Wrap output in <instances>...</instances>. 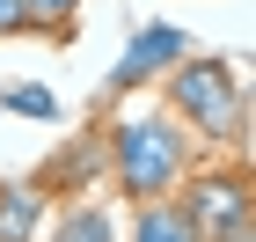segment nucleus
I'll return each instance as SVG.
<instances>
[{"mask_svg": "<svg viewBox=\"0 0 256 242\" xmlns=\"http://www.w3.org/2000/svg\"><path fill=\"white\" fill-rule=\"evenodd\" d=\"M102 161H110V176H118V191L132 205H154V198H168V191L190 176V140H183L176 118L139 110V118H118V125H110Z\"/></svg>", "mask_w": 256, "mask_h": 242, "instance_id": "obj_1", "label": "nucleus"}, {"mask_svg": "<svg viewBox=\"0 0 256 242\" xmlns=\"http://www.w3.org/2000/svg\"><path fill=\"white\" fill-rule=\"evenodd\" d=\"M168 118L190 140L249 147V88L227 59H183V66H168Z\"/></svg>", "mask_w": 256, "mask_h": 242, "instance_id": "obj_2", "label": "nucleus"}, {"mask_svg": "<svg viewBox=\"0 0 256 242\" xmlns=\"http://www.w3.org/2000/svg\"><path fill=\"white\" fill-rule=\"evenodd\" d=\"M176 205H183V220H190L198 242H227V235H242V227H256V220H249V169H242V161H227V169H198L190 191H183Z\"/></svg>", "mask_w": 256, "mask_h": 242, "instance_id": "obj_3", "label": "nucleus"}, {"mask_svg": "<svg viewBox=\"0 0 256 242\" xmlns=\"http://www.w3.org/2000/svg\"><path fill=\"white\" fill-rule=\"evenodd\" d=\"M190 59V37L183 30H168V22H154V30H132V44L118 52V66H110V96H132V88H146V81H161L168 66Z\"/></svg>", "mask_w": 256, "mask_h": 242, "instance_id": "obj_4", "label": "nucleus"}, {"mask_svg": "<svg viewBox=\"0 0 256 242\" xmlns=\"http://www.w3.org/2000/svg\"><path fill=\"white\" fill-rule=\"evenodd\" d=\"M37 227H44V191L0 183V242H37Z\"/></svg>", "mask_w": 256, "mask_h": 242, "instance_id": "obj_5", "label": "nucleus"}, {"mask_svg": "<svg viewBox=\"0 0 256 242\" xmlns=\"http://www.w3.org/2000/svg\"><path fill=\"white\" fill-rule=\"evenodd\" d=\"M132 242H198V235H190V220H183L176 198H154V205L132 213Z\"/></svg>", "mask_w": 256, "mask_h": 242, "instance_id": "obj_6", "label": "nucleus"}, {"mask_svg": "<svg viewBox=\"0 0 256 242\" xmlns=\"http://www.w3.org/2000/svg\"><path fill=\"white\" fill-rule=\"evenodd\" d=\"M52 242H118V227H110V213H102V205L74 198V205L59 213V227H52Z\"/></svg>", "mask_w": 256, "mask_h": 242, "instance_id": "obj_7", "label": "nucleus"}, {"mask_svg": "<svg viewBox=\"0 0 256 242\" xmlns=\"http://www.w3.org/2000/svg\"><path fill=\"white\" fill-rule=\"evenodd\" d=\"M0 110H15V118H37V125H52V118H59V96H52V88H30V81H22V88H0Z\"/></svg>", "mask_w": 256, "mask_h": 242, "instance_id": "obj_8", "label": "nucleus"}, {"mask_svg": "<svg viewBox=\"0 0 256 242\" xmlns=\"http://www.w3.org/2000/svg\"><path fill=\"white\" fill-rule=\"evenodd\" d=\"M22 8H30V30H52V37H59L66 22H74L80 0H22Z\"/></svg>", "mask_w": 256, "mask_h": 242, "instance_id": "obj_9", "label": "nucleus"}, {"mask_svg": "<svg viewBox=\"0 0 256 242\" xmlns=\"http://www.w3.org/2000/svg\"><path fill=\"white\" fill-rule=\"evenodd\" d=\"M15 30H30V8L22 0H0V37H15Z\"/></svg>", "mask_w": 256, "mask_h": 242, "instance_id": "obj_10", "label": "nucleus"}, {"mask_svg": "<svg viewBox=\"0 0 256 242\" xmlns=\"http://www.w3.org/2000/svg\"><path fill=\"white\" fill-rule=\"evenodd\" d=\"M227 242H256V227H242V235H227Z\"/></svg>", "mask_w": 256, "mask_h": 242, "instance_id": "obj_11", "label": "nucleus"}]
</instances>
